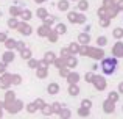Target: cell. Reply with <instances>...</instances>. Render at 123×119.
<instances>
[{"label":"cell","mask_w":123,"mask_h":119,"mask_svg":"<svg viewBox=\"0 0 123 119\" xmlns=\"http://www.w3.org/2000/svg\"><path fill=\"white\" fill-rule=\"evenodd\" d=\"M115 69H117V60L108 58V60L103 61V70H105V74H112V72H115Z\"/></svg>","instance_id":"6da1fadb"}]
</instances>
